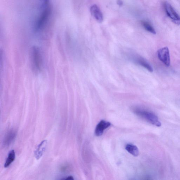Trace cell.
<instances>
[{"instance_id": "6da1fadb", "label": "cell", "mask_w": 180, "mask_h": 180, "mask_svg": "<svg viewBox=\"0 0 180 180\" xmlns=\"http://www.w3.org/2000/svg\"><path fill=\"white\" fill-rule=\"evenodd\" d=\"M39 6L40 11L35 24V29L36 31L43 29L48 23L52 12L50 3H39Z\"/></svg>"}, {"instance_id": "7a4b0ae2", "label": "cell", "mask_w": 180, "mask_h": 180, "mask_svg": "<svg viewBox=\"0 0 180 180\" xmlns=\"http://www.w3.org/2000/svg\"><path fill=\"white\" fill-rule=\"evenodd\" d=\"M133 111L136 114L144 118L151 124L158 127L161 126V123L154 114L138 108H134Z\"/></svg>"}, {"instance_id": "3957f363", "label": "cell", "mask_w": 180, "mask_h": 180, "mask_svg": "<svg viewBox=\"0 0 180 180\" xmlns=\"http://www.w3.org/2000/svg\"><path fill=\"white\" fill-rule=\"evenodd\" d=\"M32 66L35 71H39L41 69L42 58L41 53L37 47H33L32 53Z\"/></svg>"}, {"instance_id": "277c9868", "label": "cell", "mask_w": 180, "mask_h": 180, "mask_svg": "<svg viewBox=\"0 0 180 180\" xmlns=\"http://www.w3.org/2000/svg\"><path fill=\"white\" fill-rule=\"evenodd\" d=\"M165 9L167 15L172 22L177 25L180 24V17L171 5L168 3L165 4Z\"/></svg>"}, {"instance_id": "5b68a950", "label": "cell", "mask_w": 180, "mask_h": 180, "mask_svg": "<svg viewBox=\"0 0 180 180\" xmlns=\"http://www.w3.org/2000/svg\"><path fill=\"white\" fill-rule=\"evenodd\" d=\"M157 55L159 59L167 67L170 65V58L169 48L167 47L161 48L158 51Z\"/></svg>"}, {"instance_id": "8992f818", "label": "cell", "mask_w": 180, "mask_h": 180, "mask_svg": "<svg viewBox=\"0 0 180 180\" xmlns=\"http://www.w3.org/2000/svg\"><path fill=\"white\" fill-rule=\"evenodd\" d=\"M132 58L133 60L134 61V62L145 68L149 72H153V69L152 67L147 61L142 58L141 57L138 55H135L133 56Z\"/></svg>"}, {"instance_id": "52a82bcc", "label": "cell", "mask_w": 180, "mask_h": 180, "mask_svg": "<svg viewBox=\"0 0 180 180\" xmlns=\"http://www.w3.org/2000/svg\"><path fill=\"white\" fill-rule=\"evenodd\" d=\"M111 125L110 122L105 120H101L96 126L95 133L96 136L99 137L102 136L105 130Z\"/></svg>"}, {"instance_id": "ba28073f", "label": "cell", "mask_w": 180, "mask_h": 180, "mask_svg": "<svg viewBox=\"0 0 180 180\" xmlns=\"http://www.w3.org/2000/svg\"><path fill=\"white\" fill-rule=\"evenodd\" d=\"M92 15L95 19L99 22H102L103 21V16L100 8L96 5H94L90 9Z\"/></svg>"}, {"instance_id": "9c48e42d", "label": "cell", "mask_w": 180, "mask_h": 180, "mask_svg": "<svg viewBox=\"0 0 180 180\" xmlns=\"http://www.w3.org/2000/svg\"><path fill=\"white\" fill-rule=\"evenodd\" d=\"M47 142L46 140L42 141L35 151V156L37 160L39 159L43 155L47 147Z\"/></svg>"}, {"instance_id": "30bf717a", "label": "cell", "mask_w": 180, "mask_h": 180, "mask_svg": "<svg viewBox=\"0 0 180 180\" xmlns=\"http://www.w3.org/2000/svg\"><path fill=\"white\" fill-rule=\"evenodd\" d=\"M16 132L15 131L12 129L7 133L4 140V144L6 146H9L12 143L15 139Z\"/></svg>"}, {"instance_id": "8fae6325", "label": "cell", "mask_w": 180, "mask_h": 180, "mask_svg": "<svg viewBox=\"0 0 180 180\" xmlns=\"http://www.w3.org/2000/svg\"><path fill=\"white\" fill-rule=\"evenodd\" d=\"M125 148L129 153L135 157H137L139 155L138 148L136 146L129 144L126 146Z\"/></svg>"}, {"instance_id": "7c38bea8", "label": "cell", "mask_w": 180, "mask_h": 180, "mask_svg": "<svg viewBox=\"0 0 180 180\" xmlns=\"http://www.w3.org/2000/svg\"><path fill=\"white\" fill-rule=\"evenodd\" d=\"M15 152L14 150H11L9 152L6 162L5 163L4 165V167H8L14 162V161L15 160Z\"/></svg>"}, {"instance_id": "4fadbf2b", "label": "cell", "mask_w": 180, "mask_h": 180, "mask_svg": "<svg viewBox=\"0 0 180 180\" xmlns=\"http://www.w3.org/2000/svg\"><path fill=\"white\" fill-rule=\"evenodd\" d=\"M141 24L145 29L148 32H150L153 34H156V32L154 28L152 27L150 23L146 21H142Z\"/></svg>"}, {"instance_id": "5bb4252c", "label": "cell", "mask_w": 180, "mask_h": 180, "mask_svg": "<svg viewBox=\"0 0 180 180\" xmlns=\"http://www.w3.org/2000/svg\"><path fill=\"white\" fill-rule=\"evenodd\" d=\"M68 169H69V167L68 165L66 164L60 167L61 170L63 172H66Z\"/></svg>"}, {"instance_id": "9a60e30c", "label": "cell", "mask_w": 180, "mask_h": 180, "mask_svg": "<svg viewBox=\"0 0 180 180\" xmlns=\"http://www.w3.org/2000/svg\"><path fill=\"white\" fill-rule=\"evenodd\" d=\"M62 179L63 180H74V178L72 176H69L66 177V178Z\"/></svg>"}, {"instance_id": "2e32d148", "label": "cell", "mask_w": 180, "mask_h": 180, "mask_svg": "<svg viewBox=\"0 0 180 180\" xmlns=\"http://www.w3.org/2000/svg\"><path fill=\"white\" fill-rule=\"evenodd\" d=\"M117 3L120 6H122L123 4L122 2L121 1H120V0H119V1H118Z\"/></svg>"}]
</instances>
